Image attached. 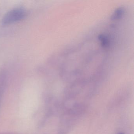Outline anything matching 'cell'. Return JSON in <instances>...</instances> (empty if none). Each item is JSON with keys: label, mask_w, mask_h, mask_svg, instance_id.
I'll return each instance as SVG.
<instances>
[{"label": "cell", "mask_w": 134, "mask_h": 134, "mask_svg": "<svg viewBox=\"0 0 134 134\" xmlns=\"http://www.w3.org/2000/svg\"><path fill=\"white\" fill-rule=\"evenodd\" d=\"M124 134V133H120V134Z\"/></svg>", "instance_id": "4"}, {"label": "cell", "mask_w": 134, "mask_h": 134, "mask_svg": "<svg viewBox=\"0 0 134 134\" xmlns=\"http://www.w3.org/2000/svg\"><path fill=\"white\" fill-rule=\"evenodd\" d=\"M25 10L23 8H16L9 11L4 16L2 24L8 25L18 21L25 18Z\"/></svg>", "instance_id": "1"}, {"label": "cell", "mask_w": 134, "mask_h": 134, "mask_svg": "<svg viewBox=\"0 0 134 134\" xmlns=\"http://www.w3.org/2000/svg\"><path fill=\"white\" fill-rule=\"evenodd\" d=\"M124 12V10L122 8H118L115 11L112 15V19H117L120 18L122 16Z\"/></svg>", "instance_id": "2"}, {"label": "cell", "mask_w": 134, "mask_h": 134, "mask_svg": "<svg viewBox=\"0 0 134 134\" xmlns=\"http://www.w3.org/2000/svg\"><path fill=\"white\" fill-rule=\"evenodd\" d=\"M99 39L101 41L102 44L103 46H106L108 44V40L107 37L104 35H101L99 36Z\"/></svg>", "instance_id": "3"}]
</instances>
